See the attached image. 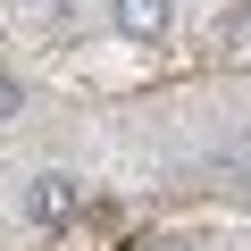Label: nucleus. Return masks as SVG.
I'll list each match as a JSON object with an SVG mask.
<instances>
[{
	"label": "nucleus",
	"instance_id": "nucleus-1",
	"mask_svg": "<svg viewBox=\"0 0 251 251\" xmlns=\"http://www.w3.org/2000/svg\"><path fill=\"white\" fill-rule=\"evenodd\" d=\"M75 209H84V184H75L67 168H42V176L17 193V218H25V226H42V234H50V226H67Z\"/></svg>",
	"mask_w": 251,
	"mask_h": 251
},
{
	"label": "nucleus",
	"instance_id": "nucleus-2",
	"mask_svg": "<svg viewBox=\"0 0 251 251\" xmlns=\"http://www.w3.org/2000/svg\"><path fill=\"white\" fill-rule=\"evenodd\" d=\"M109 25L134 42V50H151V42H168L176 9H168V0H109Z\"/></svg>",
	"mask_w": 251,
	"mask_h": 251
},
{
	"label": "nucleus",
	"instance_id": "nucleus-3",
	"mask_svg": "<svg viewBox=\"0 0 251 251\" xmlns=\"http://www.w3.org/2000/svg\"><path fill=\"white\" fill-rule=\"evenodd\" d=\"M218 50L226 59H251V0H234V9L218 17Z\"/></svg>",
	"mask_w": 251,
	"mask_h": 251
},
{
	"label": "nucleus",
	"instance_id": "nucleus-4",
	"mask_svg": "<svg viewBox=\"0 0 251 251\" xmlns=\"http://www.w3.org/2000/svg\"><path fill=\"white\" fill-rule=\"evenodd\" d=\"M0 117H17V75H0Z\"/></svg>",
	"mask_w": 251,
	"mask_h": 251
},
{
	"label": "nucleus",
	"instance_id": "nucleus-5",
	"mask_svg": "<svg viewBox=\"0 0 251 251\" xmlns=\"http://www.w3.org/2000/svg\"><path fill=\"white\" fill-rule=\"evenodd\" d=\"M151 251H193V243H184V234H168V243H151Z\"/></svg>",
	"mask_w": 251,
	"mask_h": 251
}]
</instances>
